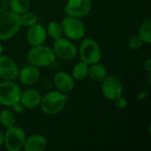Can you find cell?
<instances>
[{"instance_id": "obj_18", "label": "cell", "mask_w": 151, "mask_h": 151, "mask_svg": "<svg viewBox=\"0 0 151 151\" xmlns=\"http://www.w3.org/2000/svg\"><path fill=\"white\" fill-rule=\"evenodd\" d=\"M45 28H46L47 35H49L54 41L63 37V35H64L63 28H62V24H61V22H58L57 20L50 21L47 24V27Z\"/></svg>"}, {"instance_id": "obj_21", "label": "cell", "mask_w": 151, "mask_h": 151, "mask_svg": "<svg viewBox=\"0 0 151 151\" xmlns=\"http://www.w3.org/2000/svg\"><path fill=\"white\" fill-rule=\"evenodd\" d=\"M144 43H151V19L150 18L145 19L139 27V31L137 34Z\"/></svg>"}, {"instance_id": "obj_19", "label": "cell", "mask_w": 151, "mask_h": 151, "mask_svg": "<svg viewBox=\"0 0 151 151\" xmlns=\"http://www.w3.org/2000/svg\"><path fill=\"white\" fill-rule=\"evenodd\" d=\"M15 113L10 109H3L0 111V125L5 129L15 126Z\"/></svg>"}, {"instance_id": "obj_24", "label": "cell", "mask_w": 151, "mask_h": 151, "mask_svg": "<svg viewBox=\"0 0 151 151\" xmlns=\"http://www.w3.org/2000/svg\"><path fill=\"white\" fill-rule=\"evenodd\" d=\"M17 63L9 56L1 54L0 55V72L8 70L10 68L17 66Z\"/></svg>"}, {"instance_id": "obj_17", "label": "cell", "mask_w": 151, "mask_h": 151, "mask_svg": "<svg viewBox=\"0 0 151 151\" xmlns=\"http://www.w3.org/2000/svg\"><path fill=\"white\" fill-rule=\"evenodd\" d=\"M71 75L76 81H82L88 77V65L83 61H80L74 65L72 69Z\"/></svg>"}, {"instance_id": "obj_23", "label": "cell", "mask_w": 151, "mask_h": 151, "mask_svg": "<svg viewBox=\"0 0 151 151\" xmlns=\"http://www.w3.org/2000/svg\"><path fill=\"white\" fill-rule=\"evenodd\" d=\"M19 68L17 65L8 70L0 72V78L3 81H15L19 76Z\"/></svg>"}, {"instance_id": "obj_2", "label": "cell", "mask_w": 151, "mask_h": 151, "mask_svg": "<svg viewBox=\"0 0 151 151\" xmlns=\"http://www.w3.org/2000/svg\"><path fill=\"white\" fill-rule=\"evenodd\" d=\"M27 58L29 64L38 68H44L50 66L55 62L56 56L52 47L42 44L31 47L27 53Z\"/></svg>"}, {"instance_id": "obj_1", "label": "cell", "mask_w": 151, "mask_h": 151, "mask_svg": "<svg viewBox=\"0 0 151 151\" xmlns=\"http://www.w3.org/2000/svg\"><path fill=\"white\" fill-rule=\"evenodd\" d=\"M68 99V94L62 93L57 89L51 90L42 96L39 107L44 114L54 116L60 113L65 108Z\"/></svg>"}, {"instance_id": "obj_27", "label": "cell", "mask_w": 151, "mask_h": 151, "mask_svg": "<svg viewBox=\"0 0 151 151\" xmlns=\"http://www.w3.org/2000/svg\"><path fill=\"white\" fill-rule=\"evenodd\" d=\"M11 108H12V111L15 114H21V113H23L24 111L26 110L25 107L23 106V104H22L19 101L17 102V103H15V104H13L11 106Z\"/></svg>"}, {"instance_id": "obj_32", "label": "cell", "mask_w": 151, "mask_h": 151, "mask_svg": "<svg viewBox=\"0 0 151 151\" xmlns=\"http://www.w3.org/2000/svg\"><path fill=\"white\" fill-rule=\"evenodd\" d=\"M3 52H4V47H3V44L0 42V55L3 54Z\"/></svg>"}, {"instance_id": "obj_20", "label": "cell", "mask_w": 151, "mask_h": 151, "mask_svg": "<svg viewBox=\"0 0 151 151\" xmlns=\"http://www.w3.org/2000/svg\"><path fill=\"white\" fill-rule=\"evenodd\" d=\"M8 8L19 15L30 10V0H9Z\"/></svg>"}, {"instance_id": "obj_11", "label": "cell", "mask_w": 151, "mask_h": 151, "mask_svg": "<svg viewBox=\"0 0 151 151\" xmlns=\"http://www.w3.org/2000/svg\"><path fill=\"white\" fill-rule=\"evenodd\" d=\"M47 32L44 26L39 24L38 22L30 27H27L26 34V39L27 43L31 47L39 46L44 44L47 40Z\"/></svg>"}, {"instance_id": "obj_8", "label": "cell", "mask_w": 151, "mask_h": 151, "mask_svg": "<svg viewBox=\"0 0 151 151\" xmlns=\"http://www.w3.org/2000/svg\"><path fill=\"white\" fill-rule=\"evenodd\" d=\"M52 50L56 58L65 61H71L78 55V48L72 40L66 37H61L54 41Z\"/></svg>"}, {"instance_id": "obj_22", "label": "cell", "mask_w": 151, "mask_h": 151, "mask_svg": "<svg viewBox=\"0 0 151 151\" xmlns=\"http://www.w3.org/2000/svg\"><path fill=\"white\" fill-rule=\"evenodd\" d=\"M19 20L22 27H30L38 22V16L30 10L19 15Z\"/></svg>"}, {"instance_id": "obj_7", "label": "cell", "mask_w": 151, "mask_h": 151, "mask_svg": "<svg viewBox=\"0 0 151 151\" xmlns=\"http://www.w3.org/2000/svg\"><path fill=\"white\" fill-rule=\"evenodd\" d=\"M21 91L15 81H2L0 82V104L4 107H11L19 101Z\"/></svg>"}, {"instance_id": "obj_9", "label": "cell", "mask_w": 151, "mask_h": 151, "mask_svg": "<svg viewBox=\"0 0 151 151\" xmlns=\"http://www.w3.org/2000/svg\"><path fill=\"white\" fill-rule=\"evenodd\" d=\"M101 83L102 94L107 100L114 101L117 97L123 95V83L118 76L109 74Z\"/></svg>"}, {"instance_id": "obj_12", "label": "cell", "mask_w": 151, "mask_h": 151, "mask_svg": "<svg viewBox=\"0 0 151 151\" xmlns=\"http://www.w3.org/2000/svg\"><path fill=\"white\" fill-rule=\"evenodd\" d=\"M53 84L57 90L62 93L69 94L74 89L75 81L70 73L60 71L54 75Z\"/></svg>"}, {"instance_id": "obj_10", "label": "cell", "mask_w": 151, "mask_h": 151, "mask_svg": "<svg viewBox=\"0 0 151 151\" xmlns=\"http://www.w3.org/2000/svg\"><path fill=\"white\" fill-rule=\"evenodd\" d=\"M92 9V0H68L64 7L66 16L83 18L88 15Z\"/></svg>"}, {"instance_id": "obj_15", "label": "cell", "mask_w": 151, "mask_h": 151, "mask_svg": "<svg viewBox=\"0 0 151 151\" xmlns=\"http://www.w3.org/2000/svg\"><path fill=\"white\" fill-rule=\"evenodd\" d=\"M48 146V141L43 134H34L27 136L23 147L25 151H43Z\"/></svg>"}, {"instance_id": "obj_31", "label": "cell", "mask_w": 151, "mask_h": 151, "mask_svg": "<svg viewBox=\"0 0 151 151\" xmlns=\"http://www.w3.org/2000/svg\"><path fill=\"white\" fill-rule=\"evenodd\" d=\"M4 133L2 130H0V147L4 145Z\"/></svg>"}, {"instance_id": "obj_25", "label": "cell", "mask_w": 151, "mask_h": 151, "mask_svg": "<svg viewBox=\"0 0 151 151\" xmlns=\"http://www.w3.org/2000/svg\"><path fill=\"white\" fill-rule=\"evenodd\" d=\"M143 41L142 40V38L138 35H132L127 42V45L131 50H137L140 48H142V46L143 45Z\"/></svg>"}, {"instance_id": "obj_29", "label": "cell", "mask_w": 151, "mask_h": 151, "mask_svg": "<svg viewBox=\"0 0 151 151\" xmlns=\"http://www.w3.org/2000/svg\"><path fill=\"white\" fill-rule=\"evenodd\" d=\"M9 0H0V13L8 9Z\"/></svg>"}, {"instance_id": "obj_4", "label": "cell", "mask_w": 151, "mask_h": 151, "mask_svg": "<svg viewBox=\"0 0 151 151\" xmlns=\"http://www.w3.org/2000/svg\"><path fill=\"white\" fill-rule=\"evenodd\" d=\"M78 48V55L81 61L88 65L100 62L102 58V49L99 43L91 37H84L81 40Z\"/></svg>"}, {"instance_id": "obj_14", "label": "cell", "mask_w": 151, "mask_h": 151, "mask_svg": "<svg viewBox=\"0 0 151 151\" xmlns=\"http://www.w3.org/2000/svg\"><path fill=\"white\" fill-rule=\"evenodd\" d=\"M42 96L35 88H27L21 91L19 102L23 104L26 110H34L39 107Z\"/></svg>"}, {"instance_id": "obj_33", "label": "cell", "mask_w": 151, "mask_h": 151, "mask_svg": "<svg viewBox=\"0 0 151 151\" xmlns=\"http://www.w3.org/2000/svg\"><path fill=\"white\" fill-rule=\"evenodd\" d=\"M0 127H1V125H0Z\"/></svg>"}, {"instance_id": "obj_5", "label": "cell", "mask_w": 151, "mask_h": 151, "mask_svg": "<svg viewBox=\"0 0 151 151\" xmlns=\"http://www.w3.org/2000/svg\"><path fill=\"white\" fill-rule=\"evenodd\" d=\"M61 24L65 37L72 41H80L85 37L86 26L81 19L66 16L62 19Z\"/></svg>"}, {"instance_id": "obj_3", "label": "cell", "mask_w": 151, "mask_h": 151, "mask_svg": "<svg viewBox=\"0 0 151 151\" xmlns=\"http://www.w3.org/2000/svg\"><path fill=\"white\" fill-rule=\"evenodd\" d=\"M19 15L6 10L0 13V40L8 41L13 38L20 30Z\"/></svg>"}, {"instance_id": "obj_13", "label": "cell", "mask_w": 151, "mask_h": 151, "mask_svg": "<svg viewBox=\"0 0 151 151\" xmlns=\"http://www.w3.org/2000/svg\"><path fill=\"white\" fill-rule=\"evenodd\" d=\"M40 68L29 64L19 70L18 78L23 85L29 87L36 84L40 80Z\"/></svg>"}, {"instance_id": "obj_30", "label": "cell", "mask_w": 151, "mask_h": 151, "mask_svg": "<svg viewBox=\"0 0 151 151\" xmlns=\"http://www.w3.org/2000/svg\"><path fill=\"white\" fill-rule=\"evenodd\" d=\"M148 96H149V92H148L147 90H142V91H141V92L139 93V95H138V98L141 99V100H144V99H146Z\"/></svg>"}, {"instance_id": "obj_26", "label": "cell", "mask_w": 151, "mask_h": 151, "mask_svg": "<svg viewBox=\"0 0 151 151\" xmlns=\"http://www.w3.org/2000/svg\"><path fill=\"white\" fill-rule=\"evenodd\" d=\"M113 102H114V104L116 105V107H118L120 110L126 109L127 107V105H128V100L123 95L117 97Z\"/></svg>"}, {"instance_id": "obj_6", "label": "cell", "mask_w": 151, "mask_h": 151, "mask_svg": "<svg viewBox=\"0 0 151 151\" xmlns=\"http://www.w3.org/2000/svg\"><path fill=\"white\" fill-rule=\"evenodd\" d=\"M27 134L24 129L18 126L7 128L4 133V146L8 151H20L23 150Z\"/></svg>"}, {"instance_id": "obj_16", "label": "cell", "mask_w": 151, "mask_h": 151, "mask_svg": "<svg viewBox=\"0 0 151 151\" xmlns=\"http://www.w3.org/2000/svg\"><path fill=\"white\" fill-rule=\"evenodd\" d=\"M109 75L106 66L103 64L96 63L88 65V77L95 82L101 83Z\"/></svg>"}, {"instance_id": "obj_28", "label": "cell", "mask_w": 151, "mask_h": 151, "mask_svg": "<svg viewBox=\"0 0 151 151\" xmlns=\"http://www.w3.org/2000/svg\"><path fill=\"white\" fill-rule=\"evenodd\" d=\"M143 69L146 73H151V59L147 58L143 63Z\"/></svg>"}]
</instances>
